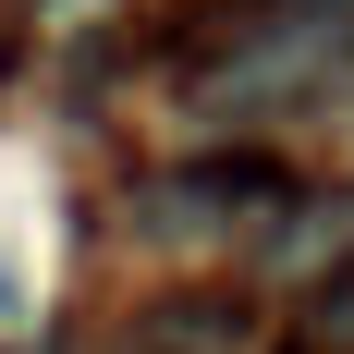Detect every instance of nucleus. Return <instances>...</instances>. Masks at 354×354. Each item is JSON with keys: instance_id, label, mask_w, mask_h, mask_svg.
<instances>
[{"instance_id": "obj_2", "label": "nucleus", "mask_w": 354, "mask_h": 354, "mask_svg": "<svg viewBox=\"0 0 354 354\" xmlns=\"http://www.w3.org/2000/svg\"><path fill=\"white\" fill-rule=\"evenodd\" d=\"M281 354H354V257L306 293V318H293V342H281Z\"/></svg>"}, {"instance_id": "obj_1", "label": "nucleus", "mask_w": 354, "mask_h": 354, "mask_svg": "<svg viewBox=\"0 0 354 354\" xmlns=\"http://www.w3.org/2000/svg\"><path fill=\"white\" fill-rule=\"evenodd\" d=\"M257 208H281V171H269V159H196V171L135 183L147 232H232V220H257Z\"/></svg>"}]
</instances>
